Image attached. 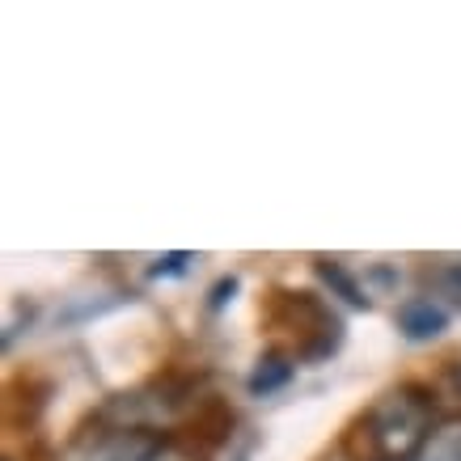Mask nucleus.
<instances>
[{
    "label": "nucleus",
    "instance_id": "1",
    "mask_svg": "<svg viewBox=\"0 0 461 461\" xmlns=\"http://www.w3.org/2000/svg\"><path fill=\"white\" fill-rule=\"evenodd\" d=\"M364 432L381 461H415V453L436 432L432 398L420 385H398V390L381 393L364 420Z\"/></svg>",
    "mask_w": 461,
    "mask_h": 461
},
{
    "label": "nucleus",
    "instance_id": "2",
    "mask_svg": "<svg viewBox=\"0 0 461 461\" xmlns=\"http://www.w3.org/2000/svg\"><path fill=\"white\" fill-rule=\"evenodd\" d=\"M64 461H191L169 436L153 432H127L98 423L94 432L77 436L64 453Z\"/></svg>",
    "mask_w": 461,
    "mask_h": 461
},
{
    "label": "nucleus",
    "instance_id": "3",
    "mask_svg": "<svg viewBox=\"0 0 461 461\" xmlns=\"http://www.w3.org/2000/svg\"><path fill=\"white\" fill-rule=\"evenodd\" d=\"M448 326V309L436 301V296H415L398 309V330H402L411 343H423V339H436Z\"/></svg>",
    "mask_w": 461,
    "mask_h": 461
},
{
    "label": "nucleus",
    "instance_id": "4",
    "mask_svg": "<svg viewBox=\"0 0 461 461\" xmlns=\"http://www.w3.org/2000/svg\"><path fill=\"white\" fill-rule=\"evenodd\" d=\"M415 461H461V415L457 420L436 423V432L428 436V445L415 453Z\"/></svg>",
    "mask_w": 461,
    "mask_h": 461
},
{
    "label": "nucleus",
    "instance_id": "5",
    "mask_svg": "<svg viewBox=\"0 0 461 461\" xmlns=\"http://www.w3.org/2000/svg\"><path fill=\"white\" fill-rule=\"evenodd\" d=\"M288 377H293V364L284 360V356H267V360H258V368L250 373V393H276L280 385H288Z\"/></svg>",
    "mask_w": 461,
    "mask_h": 461
},
{
    "label": "nucleus",
    "instance_id": "6",
    "mask_svg": "<svg viewBox=\"0 0 461 461\" xmlns=\"http://www.w3.org/2000/svg\"><path fill=\"white\" fill-rule=\"evenodd\" d=\"M318 271H321V280L330 284V288H339V293L348 296L351 305H368V293H364L360 284L351 280V276H348V271H343L339 263H318Z\"/></svg>",
    "mask_w": 461,
    "mask_h": 461
},
{
    "label": "nucleus",
    "instance_id": "7",
    "mask_svg": "<svg viewBox=\"0 0 461 461\" xmlns=\"http://www.w3.org/2000/svg\"><path fill=\"white\" fill-rule=\"evenodd\" d=\"M186 263H191V254H169V258H161V263L153 267V280H161V276H178Z\"/></svg>",
    "mask_w": 461,
    "mask_h": 461
},
{
    "label": "nucleus",
    "instance_id": "8",
    "mask_svg": "<svg viewBox=\"0 0 461 461\" xmlns=\"http://www.w3.org/2000/svg\"><path fill=\"white\" fill-rule=\"evenodd\" d=\"M440 280L448 284V293H453V301H461V267H448V271H440Z\"/></svg>",
    "mask_w": 461,
    "mask_h": 461
}]
</instances>
